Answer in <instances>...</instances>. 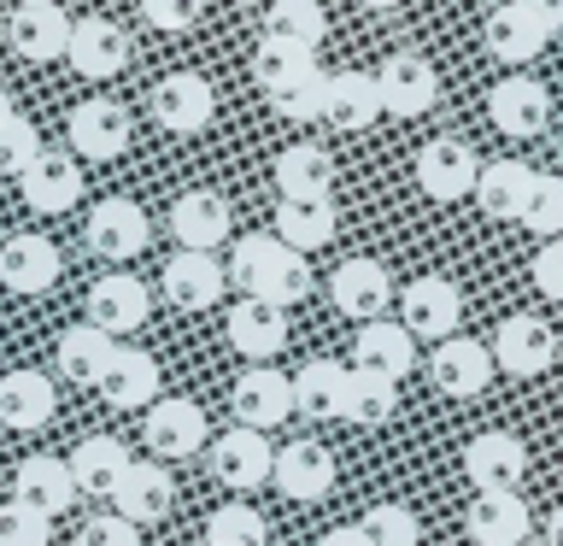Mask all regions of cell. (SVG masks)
Masks as SVG:
<instances>
[{"label":"cell","instance_id":"obj_28","mask_svg":"<svg viewBox=\"0 0 563 546\" xmlns=\"http://www.w3.org/2000/svg\"><path fill=\"white\" fill-rule=\"evenodd\" d=\"M0 282L12 294H47L59 282V247L47 236H12L0 247Z\"/></svg>","mask_w":563,"mask_h":546},{"label":"cell","instance_id":"obj_14","mask_svg":"<svg viewBox=\"0 0 563 546\" xmlns=\"http://www.w3.org/2000/svg\"><path fill=\"white\" fill-rule=\"evenodd\" d=\"M229 229H235V218H229V200L218 188H188L183 200L170 206V236H176V247H188V253H218L229 241Z\"/></svg>","mask_w":563,"mask_h":546},{"label":"cell","instance_id":"obj_24","mask_svg":"<svg viewBox=\"0 0 563 546\" xmlns=\"http://www.w3.org/2000/svg\"><path fill=\"white\" fill-rule=\"evenodd\" d=\"M271 482L288 493V500H299V505L329 500V488H334V452L323 447V440H294V447L276 452Z\"/></svg>","mask_w":563,"mask_h":546},{"label":"cell","instance_id":"obj_44","mask_svg":"<svg viewBox=\"0 0 563 546\" xmlns=\"http://www.w3.org/2000/svg\"><path fill=\"white\" fill-rule=\"evenodd\" d=\"M358 528H364L369 546H417V540H422L411 505H394V500H387V505H369L364 517H358Z\"/></svg>","mask_w":563,"mask_h":546},{"label":"cell","instance_id":"obj_29","mask_svg":"<svg viewBox=\"0 0 563 546\" xmlns=\"http://www.w3.org/2000/svg\"><path fill=\"white\" fill-rule=\"evenodd\" d=\"M352 364L364 370H382V376H411L417 370V335L405 324H387V317H376V324L358 329V341H352Z\"/></svg>","mask_w":563,"mask_h":546},{"label":"cell","instance_id":"obj_56","mask_svg":"<svg viewBox=\"0 0 563 546\" xmlns=\"http://www.w3.org/2000/svg\"><path fill=\"white\" fill-rule=\"evenodd\" d=\"M18 7H35V0H18Z\"/></svg>","mask_w":563,"mask_h":546},{"label":"cell","instance_id":"obj_16","mask_svg":"<svg viewBox=\"0 0 563 546\" xmlns=\"http://www.w3.org/2000/svg\"><path fill=\"white\" fill-rule=\"evenodd\" d=\"M487 118L499 135L528 141V135L545 130V118H552V95H545V83H534V77H505V83H493V95H487Z\"/></svg>","mask_w":563,"mask_h":546},{"label":"cell","instance_id":"obj_20","mask_svg":"<svg viewBox=\"0 0 563 546\" xmlns=\"http://www.w3.org/2000/svg\"><path fill=\"white\" fill-rule=\"evenodd\" d=\"M147 312H153V294H147V282L130 276V271H112V276H100L95 288H88V324L106 329V335L141 329Z\"/></svg>","mask_w":563,"mask_h":546},{"label":"cell","instance_id":"obj_4","mask_svg":"<svg viewBox=\"0 0 563 546\" xmlns=\"http://www.w3.org/2000/svg\"><path fill=\"white\" fill-rule=\"evenodd\" d=\"M141 435H147L158 465H176V458H194V452L211 447V423H206V412L194 400H153Z\"/></svg>","mask_w":563,"mask_h":546},{"label":"cell","instance_id":"obj_45","mask_svg":"<svg viewBox=\"0 0 563 546\" xmlns=\"http://www.w3.org/2000/svg\"><path fill=\"white\" fill-rule=\"evenodd\" d=\"M42 130L24 118V112H12L7 123H0V176H24L35 159H42Z\"/></svg>","mask_w":563,"mask_h":546},{"label":"cell","instance_id":"obj_21","mask_svg":"<svg viewBox=\"0 0 563 546\" xmlns=\"http://www.w3.org/2000/svg\"><path fill=\"white\" fill-rule=\"evenodd\" d=\"M464 470H470V482L482 493H517L522 476H528V447L517 435H505V429H487V435L470 440Z\"/></svg>","mask_w":563,"mask_h":546},{"label":"cell","instance_id":"obj_34","mask_svg":"<svg viewBox=\"0 0 563 546\" xmlns=\"http://www.w3.org/2000/svg\"><path fill=\"white\" fill-rule=\"evenodd\" d=\"M276 188H282V200H329L334 159L323 148H311V141H299V148L276 159Z\"/></svg>","mask_w":563,"mask_h":546},{"label":"cell","instance_id":"obj_42","mask_svg":"<svg viewBox=\"0 0 563 546\" xmlns=\"http://www.w3.org/2000/svg\"><path fill=\"white\" fill-rule=\"evenodd\" d=\"M206 540L211 546H264L271 540V523H264L246 500H229L206 517Z\"/></svg>","mask_w":563,"mask_h":546},{"label":"cell","instance_id":"obj_1","mask_svg":"<svg viewBox=\"0 0 563 546\" xmlns=\"http://www.w3.org/2000/svg\"><path fill=\"white\" fill-rule=\"evenodd\" d=\"M229 282L253 299H271V306H299L311 294V264L299 247H288L282 236H241L235 259H229Z\"/></svg>","mask_w":563,"mask_h":546},{"label":"cell","instance_id":"obj_26","mask_svg":"<svg viewBox=\"0 0 563 546\" xmlns=\"http://www.w3.org/2000/svg\"><path fill=\"white\" fill-rule=\"evenodd\" d=\"M18 188H24V206L30 211H70L82 200V165H77V153H42L35 165L18 176Z\"/></svg>","mask_w":563,"mask_h":546},{"label":"cell","instance_id":"obj_33","mask_svg":"<svg viewBox=\"0 0 563 546\" xmlns=\"http://www.w3.org/2000/svg\"><path fill=\"white\" fill-rule=\"evenodd\" d=\"M376 112H382L376 77H364V70H334L329 95H323V118L334 123V130H369Z\"/></svg>","mask_w":563,"mask_h":546},{"label":"cell","instance_id":"obj_5","mask_svg":"<svg viewBox=\"0 0 563 546\" xmlns=\"http://www.w3.org/2000/svg\"><path fill=\"white\" fill-rule=\"evenodd\" d=\"M376 95L387 118H422L440 100V70L422 53H387V65L376 70Z\"/></svg>","mask_w":563,"mask_h":546},{"label":"cell","instance_id":"obj_35","mask_svg":"<svg viewBox=\"0 0 563 546\" xmlns=\"http://www.w3.org/2000/svg\"><path fill=\"white\" fill-rule=\"evenodd\" d=\"M482 42H487L493 59H505V65H528V59H540V53H545V42H552V35L534 30V24H528V18L505 0V7H493V12H487Z\"/></svg>","mask_w":563,"mask_h":546},{"label":"cell","instance_id":"obj_43","mask_svg":"<svg viewBox=\"0 0 563 546\" xmlns=\"http://www.w3.org/2000/svg\"><path fill=\"white\" fill-rule=\"evenodd\" d=\"M323 95H329V77L323 70H306V77L271 88V112L288 118V123H317L323 118Z\"/></svg>","mask_w":563,"mask_h":546},{"label":"cell","instance_id":"obj_22","mask_svg":"<svg viewBox=\"0 0 563 546\" xmlns=\"http://www.w3.org/2000/svg\"><path fill=\"white\" fill-rule=\"evenodd\" d=\"M70 24H77V18H70L59 0H35V7H18V12H12L7 35H12V47L24 53L30 65H47V59H65Z\"/></svg>","mask_w":563,"mask_h":546},{"label":"cell","instance_id":"obj_31","mask_svg":"<svg viewBox=\"0 0 563 546\" xmlns=\"http://www.w3.org/2000/svg\"><path fill=\"white\" fill-rule=\"evenodd\" d=\"M130 465L135 458H130V447H123L118 435H82L77 447H70V476H77L82 493H106V500H112Z\"/></svg>","mask_w":563,"mask_h":546},{"label":"cell","instance_id":"obj_57","mask_svg":"<svg viewBox=\"0 0 563 546\" xmlns=\"http://www.w3.org/2000/svg\"><path fill=\"white\" fill-rule=\"evenodd\" d=\"M206 546H211V540H206Z\"/></svg>","mask_w":563,"mask_h":546},{"label":"cell","instance_id":"obj_55","mask_svg":"<svg viewBox=\"0 0 563 546\" xmlns=\"http://www.w3.org/2000/svg\"><path fill=\"white\" fill-rule=\"evenodd\" d=\"M12 112H18V106H12V95H7V88H0V123H7Z\"/></svg>","mask_w":563,"mask_h":546},{"label":"cell","instance_id":"obj_3","mask_svg":"<svg viewBox=\"0 0 563 546\" xmlns=\"http://www.w3.org/2000/svg\"><path fill=\"white\" fill-rule=\"evenodd\" d=\"M206 458H211V476L235 493L271 482V470H276V447L264 440V429H246V423H229V429L206 447Z\"/></svg>","mask_w":563,"mask_h":546},{"label":"cell","instance_id":"obj_8","mask_svg":"<svg viewBox=\"0 0 563 546\" xmlns=\"http://www.w3.org/2000/svg\"><path fill=\"white\" fill-rule=\"evenodd\" d=\"M82 241H88V253H100V259H135L141 247L153 241V223H147V211H141L135 200H123V194H112V200H100L95 211H88V223H82Z\"/></svg>","mask_w":563,"mask_h":546},{"label":"cell","instance_id":"obj_49","mask_svg":"<svg viewBox=\"0 0 563 546\" xmlns=\"http://www.w3.org/2000/svg\"><path fill=\"white\" fill-rule=\"evenodd\" d=\"M77 546H141V528L130 517H118V511H112V517H88Z\"/></svg>","mask_w":563,"mask_h":546},{"label":"cell","instance_id":"obj_48","mask_svg":"<svg viewBox=\"0 0 563 546\" xmlns=\"http://www.w3.org/2000/svg\"><path fill=\"white\" fill-rule=\"evenodd\" d=\"M200 7L206 0H141V18H147L153 30H194L200 24Z\"/></svg>","mask_w":563,"mask_h":546},{"label":"cell","instance_id":"obj_52","mask_svg":"<svg viewBox=\"0 0 563 546\" xmlns=\"http://www.w3.org/2000/svg\"><path fill=\"white\" fill-rule=\"evenodd\" d=\"M317 546H369V540H364V528H358V523H346V528H329V535L317 540Z\"/></svg>","mask_w":563,"mask_h":546},{"label":"cell","instance_id":"obj_23","mask_svg":"<svg viewBox=\"0 0 563 546\" xmlns=\"http://www.w3.org/2000/svg\"><path fill=\"white\" fill-rule=\"evenodd\" d=\"M12 493H18L24 505H35L42 517H65V511L82 500L77 476H70V458H47V452H35V458H24V465H18Z\"/></svg>","mask_w":563,"mask_h":546},{"label":"cell","instance_id":"obj_54","mask_svg":"<svg viewBox=\"0 0 563 546\" xmlns=\"http://www.w3.org/2000/svg\"><path fill=\"white\" fill-rule=\"evenodd\" d=\"M358 7H364V12H394L399 0H358Z\"/></svg>","mask_w":563,"mask_h":546},{"label":"cell","instance_id":"obj_11","mask_svg":"<svg viewBox=\"0 0 563 546\" xmlns=\"http://www.w3.org/2000/svg\"><path fill=\"white\" fill-rule=\"evenodd\" d=\"M475 176H482V159L457 135H440L417 153V188L429 200H464V194H475Z\"/></svg>","mask_w":563,"mask_h":546},{"label":"cell","instance_id":"obj_50","mask_svg":"<svg viewBox=\"0 0 563 546\" xmlns=\"http://www.w3.org/2000/svg\"><path fill=\"white\" fill-rule=\"evenodd\" d=\"M534 288L545 299H563V236L545 241L540 253H534Z\"/></svg>","mask_w":563,"mask_h":546},{"label":"cell","instance_id":"obj_39","mask_svg":"<svg viewBox=\"0 0 563 546\" xmlns=\"http://www.w3.org/2000/svg\"><path fill=\"white\" fill-rule=\"evenodd\" d=\"M276 236L299 247V253H317L334 236V200H282L276 206Z\"/></svg>","mask_w":563,"mask_h":546},{"label":"cell","instance_id":"obj_40","mask_svg":"<svg viewBox=\"0 0 563 546\" xmlns=\"http://www.w3.org/2000/svg\"><path fill=\"white\" fill-rule=\"evenodd\" d=\"M264 35L294 42V47H317L329 35V18L317 0H271V7H264Z\"/></svg>","mask_w":563,"mask_h":546},{"label":"cell","instance_id":"obj_12","mask_svg":"<svg viewBox=\"0 0 563 546\" xmlns=\"http://www.w3.org/2000/svg\"><path fill=\"white\" fill-rule=\"evenodd\" d=\"M552 359H558V335L545 329L534 312L505 317L499 335H493V364H499L505 376H540V370H552Z\"/></svg>","mask_w":563,"mask_h":546},{"label":"cell","instance_id":"obj_19","mask_svg":"<svg viewBox=\"0 0 563 546\" xmlns=\"http://www.w3.org/2000/svg\"><path fill=\"white\" fill-rule=\"evenodd\" d=\"M329 299L358 324H376V317L394 306V276H387L382 259H346L341 271L329 276Z\"/></svg>","mask_w":563,"mask_h":546},{"label":"cell","instance_id":"obj_38","mask_svg":"<svg viewBox=\"0 0 563 546\" xmlns=\"http://www.w3.org/2000/svg\"><path fill=\"white\" fill-rule=\"evenodd\" d=\"M470 540L482 546H522L528 540V505L517 493H482L470 505Z\"/></svg>","mask_w":563,"mask_h":546},{"label":"cell","instance_id":"obj_13","mask_svg":"<svg viewBox=\"0 0 563 546\" xmlns=\"http://www.w3.org/2000/svg\"><path fill=\"white\" fill-rule=\"evenodd\" d=\"M112 505H118V517H130L135 528L165 523L170 511H176V482H170V470L158 465V458H135V465L123 470Z\"/></svg>","mask_w":563,"mask_h":546},{"label":"cell","instance_id":"obj_15","mask_svg":"<svg viewBox=\"0 0 563 546\" xmlns=\"http://www.w3.org/2000/svg\"><path fill=\"white\" fill-rule=\"evenodd\" d=\"M229 347L253 364H271L276 352L288 347V312L271 306V299L241 294L235 306H229Z\"/></svg>","mask_w":563,"mask_h":546},{"label":"cell","instance_id":"obj_27","mask_svg":"<svg viewBox=\"0 0 563 546\" xmlns=\"http://www.w3.org/2000/svg\"><path fill=\"white\" fill-rule=\"evenodd\" d=\"M534 176L540 171L522 165V159H493V165H482V176H475V206H482L487 218H499V223H522Z\"/></svg>","mask_w":563,"mask_h":546},{"label":"cell","instance_id":"obj_51","mask_svg":"<svg viewBox=\"0 0 563 546\" xmlns=\"http://www.w3.org/2000/svg\"><path fill=\"white\" fill-rule=\"evenodd\" d=\"M510 7H517L534 30H545V35L563 30V0H510Z\"/></svg>","mask_w":563,"mask_h":546},{"label":"cell","instance_id":"obj_30","mask_svg":"<svg viewBox=\"0 0 563 546\" xmlns=\"http://www.w3.org/2000/svg\"><path fill=\"white\" fill-rule=\"evenodd\" d=\"M112 359H118V335L95 329L88 317H82L77 329H65V335H59V376H65V382L100 387V376L112 370Z\"/></svg>","mask_w":563,"mask_h":546},{"label":"cell","instance_id":"obj_41","mask_svg":"<svg viewBox=\"0 0 563 546\" xmlns=\"http://www.w3.org/2000/svg\"><path fill=\"white\" fill-rule=\"evenodd\" d=\"M306 70H317V53L311 47H294V42H276V35H258V53H253V77L258 88L271 95V88L306 77Z\"/></svg>","mask_w":563,"mask_h":546},{"label":"cell","instance_id":"obj_18","mask_svg":"<svg viewBox=\"0 0 563 546\" xmlns=\"http://www.w3.org/2000/svg\"><path fill=\"white\" fill-rule=\"evenodd\" d=\"M229 405H235V423H246V429H276L294 412V376H282L276 364H253L235 376Z\"/></svg>","mask_w":563,"mask_h":546},{"label":"cell","instance_id":"obj_47","mask_svg":"<svg viewBox=\"0 0 563 546\" xmlns=\"http://www.w3.org/2000/svg\"><path fill=\"white\" fill-rule=\"evenodd\" d=\"M47 540H53V517H42L24 500L0 505V546H47Z\"/></svg>","mask_w":563,"mask_h":546},{"label":"cell","instance_id":"obj_9","mask_svg":"<svg viewBox=\"0 0 563 546\" xmlns=\"http://www.w3.org/2000/svg\"><path fill=\"white\" fill-rule=\"evenodd\" d=\"M65 59H70V70H77V77L106 83V77H118V70L130 65V35H123V24H112V18L88 12V18H77V24H70Z\"/></svg>","mask_w":563,"mask_h":546},{"label":"cell","instance_id":"obj_2","mask_svg":"<svg viewBox=\"0 0 563 546\" xmlns=\"http://www.w3.org/2000/svg\"><path fill=\"white\" fill-rule=\"evenodd\" d=\"M153 123L170 135H200L211 118H218V95L200 70H170V77L153 83Z\"/></svg>","mask_w":563,"mask_h":546},{"label":"cell","instance_id":"obj_10","mask_svg":"<svg viewBox=\"0 0 563 546\" xmlns=\"http://www.w3.org/2000/svg\"><path fill=\"white\" fill-rule=\"evenodd\" d=\"M493 370H499L493 364V347L470 341V335H446V341L429 352V382L446 400H475L493 382Z\"/></svg>","mask_w":563,"mask_h":546},{"label":"cell","instance_id":"obj_25","mask_svg":"<svg viewBox=\"0 0 563 546\" xmlns=\"http://www.w3.org/2000/svg\"><path fill=\"white\" fill-rule=\"evenodd\" d=\"M53 412H59V394H53V382L42 370H7L0 376V429H47Z\"/></svg>","mask_w":563,"mask_h":546},{"label":"cell","instance_id":"obj_46","mask_svg":"<svg viewBox=\"0 0 563 546\" xmlns=\"http://www.w3.org/2000/svg\"><path fill=\"white\" fill-rule=\"evenodd\" d=\"M522 223L534 229V236H545V241H558V236H563V176H552V171H540V176H534V194H528Z\"/></svg>","mask_w":563,"mask_h":546},{"label":"cell","instance_id":"obj_37","mask_svg":"<svg viewBox=\"0 0 563 546\" xmlns=\"http://www.w3.org/2000/svg\"><path fill=\"white\" fill-rule=\"evenodd\" d=\"M346 370L341 359H311V364H299V376H294V412H306V417H341V405H346Z\"/></svg>","mask_w":563,"mask_h":546},{"label":"cell","instance_id":"obj_36","mask_svg":"<svg viewBox=\"0 0 563 546\" xmlns=\"http://www.w3.org/2000/svg\"><path fill=\"white\" fill-rule=\"evenodd\" d=\"M394 412H399V382L382 376V370L352 364L346 370V405H341V417L358 423V429H376V423H387Z\"/></svg>","mask_w":563,"mask_h":546},{"label":"cell","instance_id":"obj_53","mask_svg":"<svg viewBox=\"0 0 563 546\" xmlns=\"http://www.w3.org/2000/svg\"><path fill=\"white\" fill-rule=\"evenodd\" d=\"M545 546H563V505L545 517Z\"/></svg>","mask_w":563,"mask_h":546},{"label":"cell","instance_id":"obj_7","mask_svg":"<svg viewBox=\"0 0 563 546\" xmlns=\"http://www.w3.org/2000/svg\"><path fill=\"white\" fill-rule=\"evenodd\" d=\"M457 317H464V294L446 276H417L411 288L399 294V324L417 335V341H446L457 335Z\"/></svg>","mask_w":563,"mask_h":546},{"label":"cell","instance_id":"obj_6","mask_svg":"<svg viewBox=\"0 0 563 546\" xmlns=\"http://www.w3.org/2000/svg\"><path fill=\"white\" fill-rule=\"evenodd\" d=\"M65 141H70V153H77V159H95V165H106V159H118L123 148H130V112H123L118 100L95 95V100L70 106Z\"/></svg>","mask_w":563,"mask_h":546},{"label":"cell","instance_id":"obj_32","mask_svg":"<svg viewBox=\"0 0 563 546\" xmlns=\"http://www.w3.org/2000/svg\"><path fill=\"white\" fill-rule=\"evenodd\" d=\"M100 400L118 405V412H141V405H153L158 400V364H153V352L118 347L112 370L100 376Z\"/></svg>","mask_w":563,"mask_h":546},{"label":"cell","instance_id":"obj_17","mask_svg":"<svg viewBox=\"0 0 563 546\" xmlns=\"http://www.w3.org/2000/svg\"><path fill=\"white\" fill-rule=\"evenodd\" d=\"M165 299L183 312H206L218 306L223 288H229V264H218V253H188V247H176V259H165Z\"/></svg>","mask_w":563,"mask_h":546}]
</instances>
